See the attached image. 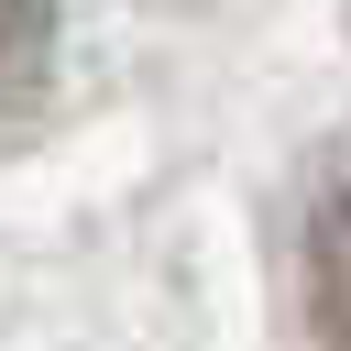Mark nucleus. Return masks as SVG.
<instances>
[{
	"mask_svg": "<svg viewBox=\"0 0 351 351\" xmlns=\"http://www.w3.org/2000/svg\"><path fill=\"white\" fill-rule=\"evenodd\" d=\"M44 55H55V0H0V110L44 88Z\"/></svg>",
	"mask_w": 351,
	"mask_h": 351,
	"instance_id": "1",
	"label": "nucleus"
},
{
	"mask_svg": "<svg viewBox=\"0 0 351 351\" xmlns=\"http://www.w3.org/2000/svg\"><path fill=\"white\" fill-rule=\"evenodd\" d=\"M318 329L351 351V197H329L318 219Z\"/></svg>",
	"mask_w": 351,
	"mask_h": 351,
	"instance_id": "2",
	"label": "nucleus"
}]
</instances>
